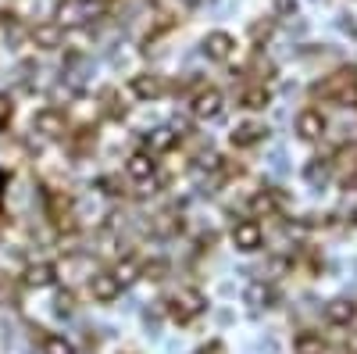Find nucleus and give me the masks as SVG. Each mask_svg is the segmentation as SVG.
Returning a JSON list of instances; mask_svg holds the SVG:
<instances>
[{
	"label": "nucleus",
	"instance_id": "1",
	"mask_svg": "<svg viewBox=\"0 0 357 354\" xmlns=\"http://www.w3.org/2000/svg\"><path fill=\"white\" fill-rule=\"evenodd\" d=\"M104 11H107V0H61L54 8V22L61 29H79V25L97 22Z\"/></svg>",
	"mask_w": 357,
	"mask_h": 354
},
{
	"label": "nucleus",
	"instance_id": "2",
	"mask_svg": "<svg viewBox=\"0 0 357 354\" xmlns=\"http://www.w3.org/2000/svg\"><path fill=\"white\" fill-rule=\"evenodd\" d=\"M207 308V297L200 290H193V286H178L172 297L165 301V315L172 318V322H178V326H190V322L200 315Z\"/></svg>",
	"mask_w": 357,
	"mask_h": 354
},
{
	"label": "nucleus",
	"instance_id": "3",
	"mask_svg": "<svg viewBox=\"0 0 357 354\" xmlns=\"http://www.w3.org/2000/svg\"><path fill=\"white\" fill-rule=\"evenodd\" d=\"M314 97L336 101V104H357V72L354 68H340L325 82L314 86Z\"/></svg>",
	"mask_w": 357,
	"mask_h": 354
},
{
	"label": "nucleus",
	"instance_id": "4",
	"mask_svg": "<svg viewBox=\"0 0 357 354\" xmlns=\"http://www.w3.org/2000/svg\"><path fill=\"white\" fill-rule=\"evenodd\" d=\"M33 129L43 133L47 140H57V136H65L68 133V118L61 108H40L36 118H33Z\"/></svg>",
	"mask_w": 357,
	"mask_h": 354
},
{
	"label": "nucleus",
	"instance_id": "5",
	"mask_svg": "<svg viewBox=\"0 0 357 354\" xmlns=\"http://www.w3.org/2000/svg\"><path fill=\"white\" fill-rule=\"evenodd\" d=\"M261 240H264L261 222H254V219H243V222H236V226H232V244H236V251L254 254V251L261 247Z\"/></svg>",
	"mask_w": 357,
	"mask_h": 354
},
{
	"label": "nucleus",
	"instance_id": "6",
	"mask_svg": "<svg viewBox=\"0 0 357 354\" xmlns=\"http://www.w3.org/2000/svg\"><path fill=\"white\" fill-rule=\"evenodd\" d=\"M122 283H118V276L114 272H93L89 276V293H93V301H100V304H111V301H118L122 297Z\"/></svg>",
	"mask_w": 357,
	"mask_h": 354
},
{
	"label": "nucleus",
	"instance_id": "7",
	"mask_svg": "<svg viewBox=\"0 0 357 354\" xmlns=\"http://www.w3.org/2000/svg\"><path fill=\"white\" fill-rule=\"evenodd\" d=\"M222 104H225V101H222V94L215 90V86H204V90H197L190 111H193V118L207 122V118H218V115H222Z\"/></svg>",
	"mask_w": 357,
	"mask_h": 354
},
{
	"label": "nucleus",
	"instance_id": "8",
	"mask_svg": "<svg viewBox=\"0 0 357 354\" xmlns=\"http://www.w3.org/2000/svg\"><path fill=\"white\" fill-rule=\"evenodd\" d=\"M132 94L139 101H158L165 94V79L154 72H139V75H132Z\"/></svg>",
	"mask_w": 357,
	"mask_h": 354
},
{
	"label": "nucleus",
	"instance_id": "9",
	"mask_svg": "<svg viewBox=\"0 0 357 354\" xmlns=\"http://www.w3.org/2000/svg\"><path fill=\"white\" fill-rule=\"evenodd\" d=\"M236 50V40L229 33H207L204 36V54L211 57V61H229Z\"/></svg>",
	"mask_w": 357,
	"mask_h": 354
},
{
	"label": "nucleus",
	"instance_id": "10",
	"mask_svg": "<svg viewBox=\"0 0 357 354\" xmlns=\"http://www.w3.org/2000/svg\"><path fill=\"white\" fill-rule=\"evenodd\" d=\"M126 172L132 175L136 183H151V179H154V172H158V165H154V154L136 151V154L126 161Z\"/></svg>",
	"mask_w": 357,
	"mask_h": 354
},
{
	"label": "nucleus",
	"instance_id": "11",
	"mask_svg": "<svg viewBox=\"0 0 357 354\" xmlns=\"http://www.w3.org/2000/svg\"><path fill=\"white\" fill-rule=\"evenodd\" d=\"M296 133H301L304 140H321V136H325V118H321V111L307 108V111L296 115Z\"/></svg>",
	"mask_w": 357,
	"mask_h": 354
},
{
	"label": "nucleus",
	"instance_id": "12",
	"mask_svg": "<svg viewBox=\"0 0 357 354\" xmlns=\"http://www.w3.org/2000/svg\"><path fill=\"white\" fill-rule=\"evenodd\" d=\"M268 136V126L264 122H243L232 129V147H254Z\"/></svg>",
	"mask_w": 357,
	"mask_h": 354
},
{
	"label": "nucleus",
	"instance_id": "13",
	"mask_svg": "<svg viewBox=\"0 0 357 354\" xmlns=\"http://www.w3.org/2000/svg\"><path fill=\"white\" fill-rule=\"evenodd\" d=\"M54 279H57V269L50 261H36V265H29V269H25V286L43 290V286H54Z\"/></svg>",
	"mask_w": 357,
	"mask_h": 354
},
{
	"label": "nucleus",
	"instance_id": "14",
	"mask_svg": "<svg viewBox=\"0 0 357 354\" xmlns=\"http://www.w3.org/2000/svg\"><path fill=\"white\" fill-rule=\"evenodd\" d=\"M61 40H65V29L57 25V22H47V25H36V29H33V43L43 47V50L61 47Z\"/></svg>",
	"mask_w": 357,
	"mask_h": 354
},
{
	"label": "nucleus",
	"instance_id": "15",
	"mask_svg": "<svg viewBox=\"0 0 357 354\" xmlns=\"http://www.w3.org/2000/svg\"><path fill=\"white\" fill-rule=\"evenodd\" d=\"M243 301H247L250 308H272V304H275V290L268 286L264 279H257V283H250V286H247Z\"/></svg>",
	"mask_w": 357,
	"mask_h": 354
},
{
	"label": "nucleus",
	"instance_id": "16",
	"mask_svg": "<svg viewBox=\"0 0 357 354\" xmlns=\"http://www.w3.org/2000/svg\"><path fill=\"white\" fill-rule=\"evenodd\" d=\"M354 311H357V304H354V301H347V297H336V301L325 304V318H329L333 326H350Z\"/></svg>",
	"mask_w": 357,
	"mask_h": 354
},
{
	"label": "nucleus",
	"instance_id": "17",
	"mask_svg": "<svg viewBox=\"0 0 357 354\" xmlns=\"http://www.w3.org/2000/svg\"><path fill=\"white\" fill-rule=\"evenodd\" d=\"M175 129L172 126H161V129H154V133H146V154H161V151H168V147H175Z\"/></svg>",
	"mask_w": 357,
	"mask_h": 354
},
{
	"label": "nucleus",
	"instance_id": "18",
	"mask_svg": "<svg viewBox=\"0 0 357 354\" xmlns=\"http://www.w3.org/2000/svg\"><path fill=\"white\" fill-rule=\"evenodd\" d=\"M250 212H254L257 219H261V215H264V219H268V215H275V212H279V197H275L272 190L254 193V197H250Z\"/></svg>",
	"mask_w": 357,
	"mask_h": 354
},
{
	"label": "nucleus",
	"instance_id": "19",
	"mask_svg": "<svg viewBox=\"0 0 357 354\" xmlns=\"http://www.w3.org/2000/svg\"><path fill=\"white\" fill-rule=\"evenodd\" d=\"M111 272L118 276V283H122V286H129V283H136V279L143 276V265H139L136 258H122V261H118Z\"/></svg>",
	"mask_w": 357,
	"mask_h": 354
},
{
	"label": "nucleus",
	"instance_id": "20",
	"mask_svg": "<svg viewBox=\"0 0 357 354\" xmlns=\"http://www.w3.org/2000/svg\"><path fill=\"white\" fill-rule=\"evenodd\" d=\"M43 354H75L72 340H65L61 333H47L43 337Z\"/></svg>",
	"mask_w": 357,
	"mask_h": 354
},
{
	"label": "nucleus",
	"instance_id": "21",
	"mask_svg": "<svg viewBox=\"0 0 357 354\" xmlns=\"http://www.w3.org/2000/svg\"><path fill=\"white\" fill-rule=\"evenodd\" d=\"M304 179H307L311 186H321L325 179H329V165H325L321 158H314V161H307V168H304Z\"/></svg>",
	"mask_w": 357,
	"mask_h": 354
},
{
	"label": "nucleus",
	"instance_id": "22",
	"mask_svg": "<svg viewBox=\"0 0 357 354\" xmlns=\"http://www.w3.org/2000/svg\"><path fill=\"white\" fill-rule=\"evenodd\" d=\"M268 101H272V94H268L264 86H254V90L243 94V108H254V111L257 108H268Z\"/></svg>",
	"mask_w": 357,
	"mask_h": 354
},
{
	"label": "nucleus",
	"instance_id": "23",
	"mask_svg": "<svg viewBox=\"0 0 357 354\" xmlns=\"http://www.w3.org/2000/svg\"><path fill=\"white\" fill-rule=\"evenodd\" d=\"M296 354H321V337L301 333V337H296Z\"/></svg>",
	"mask_w": 357,
	"mask_h": 354
},
{
	"label": "nucleus",
	"instance_id": "24",
	"mask_svg": "<svg viewBox=\"0 0 357 354\" xmlns=\"http://www.w3.org/2000/svg\"><path fill=\"white\" fill-rule=\"evenodd\" d=\"M11 115H15V104H11V97H8V94H0V129H4V126L11 122Z\"/></svg>",
	"mask_w": 357,
	"mask_h": 354
},
{
	"label": "nucleus",
	"instance_id": "25",
	"mask_svg": "<svg viewBox=\"0 0 357 354\" xmlns=\"http://www.w3.org/2000/svg\"><path fill=\"white\" fill-rule=\"evenodd\" d=\"M165 269H168L165 261H154V265H146V269H143V276H151V279H165Z\"/></svg>",
	"mask_w": 357,
	"mask_h": 354
},
{
	"label": "nucleus",
	"instance_id": "26",
	"mask_svg": "<svg viewBox=\"0 0 357 354\" xmlns=\"http://www.w3.org/2000/svg\"><path fill=\"white\" fill-rule=\"evenodd\" d=\"M296 11V0H275V15H282V18H289Z\"/></svg>",
	"mask_w": 357,
	"mask_h": 354
},
{
	"label": "nucleus",
	"instance_id": "27",
	"mask_svg": "<svg viewBox=\"0 0 357 354\" xmlns=\"http://www.w3.org/2000/svg\"><path fill=\"white\" fill-rule=\"evenodd\" d=\"M57 311H61V315L72 311V293H57Z\"/></svg>",
	"mask_w": 357,
	"mask_h": 354
},
{
	"label": "nucleus",
	"instance_id": "28",
	"mask_svg": "<svg viewBox=\"0 0 357 354\" xmlns=\"http://www.w3.org/2000/svg\"><path fill=\"white\" fill-rule=\"evenodd\" d=\"M11 301V286H8V279H0V304H8Z\"/></svg>",
	"mask_w": 357,
	"mask_h": 354
},
{
	"label": "nucleus",
	"instance_id": "29",
	"mask_svg": "<svg viewBox=\"0 0 357 354\" xmlns=\"http://www.w3.org/2000/svg\"><path fill=\"white\" fill-rule=\"evenodd\" d=\"M178 4H186V8H197V4H200V0H178Z\"/></svg>",
	"mask_w": 357,
	"mask_h": 354
},
{
	"label": "nucleus",
	"instance_id": "30",
	"mask_svg": "<svg viewBox=\"0 0 357 354\" xmlns=\"http://www.w3.org/2000/svg\"><path fill=\"white\" fill-rule=\"evenodd\" d=\"M4 186H8V179H4V172H0V193H4Z\"/></svg>",
	"mask_w": 357,
	"mask_h": 354
},
{
	"label": "nucleus",
	"instance_id": "31",
	"mask_svg": "<svg viewBox=\"0 0 357 354\" xmlns=\"http://www.w3.org/2000/svg\"><path fill=\"white\" fill-rule=\"evenodd\" d=\"M354 222H357V208H354Z\"/></svg>",
	"mask_w": 357,
	"mask_h": 354
}]
</instances>
